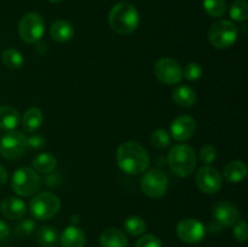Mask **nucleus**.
<instances>
[{
    "label": "nucleus",
    "mask_w": 248,
    "mask_h": 247,
    "mask_svg": "<svg viewBox=\"0 0 248 247\" xmlns=\"http://www.w3.org/2000/svg\"><path fill=\"white\" fill-rule=\"evenodd\" d=\"M48 1H51V2H61V1H62V0H48Z\"/></svg>",
    "instance_id": "nucleus-41"
},
{
    "label": "nucleus",
    "mask_w": 248,
    "mask_h": 247,
    "mask_svg": "<svg viewBox=\"0 0 248 247\" xmlns=\"http://www.w3.org/2000/svg\"><path fill=\"white\" fill-rule=\"evenodd\" d=\"M183 77L189 81H196L202 77V68L198 63H189L184 68Z\"/></svg>",
    "instance_id": "nucleus-31"
},
{
    "label": "nucleus",
    "mask_w": 248,
    "mask_h": 247,
    "mask_svg": "<svg viewBox=\"0 0 248 247\" xmlns=\"http://www.w3.org/2000/svg\"><path fill=\"white\" fill-rule=\"evenodd\" d=\"M124 228H125L126 232L130 235H132V236H140V235L144 234L145 230H147V223H145L140 217L132 216V217H128L127 219L125 220Z\"/></svg>",
    "instance_id": "nucleus-26"
},
{
    "label": "nucleus",
    "mask_w": 248,
    "mask_h": 247,
    "mask_svg": "<svg viewBox=\"0 0 248 247\" xmlns=\"http://www.w3.org/2000/svg\"><path fill=\"white\" fill-rule=\"evenodd\" d=\"M7 178H9V173H7L6 169L0 165V185H2V184L6 183Z\"/></svg>",
    "instance_id": "nucleus-39"
},
{
    "label": "nucleus",
    "mask_w": 248,
    "mask_h": 247,
    "mask_svg": "<svg viewBox=\"0 0 248 247\" xmlns=\"http://www.w3.org/2000/svg\"><path fill=\"white\" fill-rule=\"evenodd\" d=\"M177 236L186 244L195 245L203 240L206 235V228L200 220L194 218H186L177 224Z\"/></svg>",
    "instance_id": "nucleus-11"
},
{
    "label": "nucleus",
    "mask_w": 248,
    "mask_h": 247,
    "mask_svg": "<svg viewBox=\"0 0 248 247\" xmlns=\"http://www.w3.org/2000/svg\"><path fill=\"white\" fill-rule=\"evenodd\" d=\"M12 190L19 196H31L40 189L41 178L31 167H21L14 173L11 179Z\"/></svg>",
    "instance_id": "nucleus-5"
},
{
    "label": "nucleus",
    "mask_w": 248,
    "mask_h": 247,
    "mask_svg": "<svg viewBox=\"0 0 248 247\" xmlns=\"http://www.w3.org/2000/svg\"><path fill=\"white\" fill-rule=\"evenodd\" d=\"M50 34L53 40L58 41V43H67V41L72 40V38L74 36V28L68 21L58 19V21L53 22L51 26Z\"/></svg>",
    "instance_id": "nucleus-18"
},
{
    "label": "nucleus",
    "mask_w": 248,
    "mask_h": 247,
    "mask_svg": "<svg viewBox=\"0 0 248 247\" xmlns=\"http://www.w3.org/2000/svg\"><path fill=\"white\" fill-rule=\"evenodd\" d=\"M172 98H173L174 103L177 106L183 107V108H189V107L195 104L196 92L191 87L186 86V85H181V86H177L173 90Z\"/></svg>",
    "instance_id": "nucleus-20"
},
{
    "label": "nucleus",
    "mask_w": 248,
    "mask_h": 247,
    "mask_svg": "<svg viewBox=\"0 0 248 247\" xmlns=\"http://www.w3.org/2000/svg\"><path fill=\"white\" fill-rule=\"evenodd\" d=\"M140 188L149 198L160 199L169 190V178L160 170H149L143 173Z\"/></svg>",
    "instance_id": "nucleus-8"
},
{
    "label": "nucleus",
    "mask_w": 248,
    "mask_h": 247,
    "mask_svg": "<svg viewBox=\"0 0 248 247\" xmlns=\"http://www.w3.org/2000/svg\"><path fill=\"white\" fill-rule=\"evenodd\" d=\"M1 61L6 68L11 70L21 69L23 67V56L16 48H6L1 55Z\"/></svg>",
    "instance_id": "nucleus-25"
},
{
    "label": "nucleus",
    "mask_w": 248,
    "mask_h": 247,
    "mask_svg": "<svg viewBox=\"0 0 248 247\" xmlns=\"http://www.w3.org/2000/svg\"><path fill=\"white\" fill-rule=\"evenodd\" d=\"M116 161L123 172L127 174H140L147 171L150 157L144 147L135 140H128L119 145Z\"/></svg>",
    "instance_id": "nucleus-1"
},
{
    "label": "nucleus",
    "mask_w": 248,
    "mask_h": 247,
    "mask_svg": "<svg viewBox=\"0 0 248 247\" xmlns=\"http://www.w3.org/2000/svg\"><path fill=\"white\" fill-rule=\"evenodd\" d=\"M31 164H33L34 170L36 172L47 174L56 170V167H57V159L52 154L43 153V154H39L38 156H35V159L33 160Z\"/></svg>",
    "instance_id": "nucleus-23"
},
{
    "label": "nucleus",
    "mask_w": 248,
    "mask_h": 247,
    "mask_svg": "<svg viewBox=\"0 0 248 247\" xmlns=\"http://www.w3.org/2000/svg\"><path fill=\"white\" fill-rule=\"evenodd\" d=\"M18 33L22 40L27 44H36L45 33V22L36 12H29L22 17L18 26Z\"/></svg>",
    "instance_id": "nucleus-7"
},
{
    "label": "nucleus",
    "mask_w": 248,
    "mask_h": 247,
    "mask_svg": "<svg viewBox=\"0 0 248 247\" xmlns=\"http://www.w3.org/2000/svg\"><path fill=\"white\" fill-rule=\"evenodd\" d=\"M58 240L57 232L50 225H44L36 232V241L41 247H55Z\"/></svg>",
    "instance_id": "nucleus-24"
},
{
    "label": "nucleus",
    "mask_w": 248,
    "mask_h": 247,
    "mask_svg": "<svg viewBox=\"0 0 248 247\" xmlns=\"http://www.w3.org/2000/svg\"><path fill=\"white\" fill-rule=\"evenodd\" d=\"M135 247H162V244L155 235L149 234L140 237Z\"/></svg>",
    "instance_id": "nucleus-34"
},
{
    "label": "nucleus",
    "mask_w": 248,
    "mask_h": 247,
    "mask_svg": "<svg viewBox=\"0 0 248 247\" xmlns=\"http://www.w3.org/2000/svg\"><path fill=\"white\" fill-rule=\"evenodd\" d=\"M232 234H234V237L239 242L244 244V242L247 241L248 239V228L246 220L239 219L234 224V230H232Z\"/></svg>",
    "instance_id": "nucleus-32"
},
{
    "label": "nucleus",
    "mask_w": 248,
    "mask_h": 247,
    "mask_svg": "<svg viewBox=\"0 0 248 247\" xmlns=\"http://www.w3.org/2000/svg\"><path fill=\"white\" fill-rule=\"evenodd\" d=\"M99 244L102 247H127L128 240L118 228H108L99 236Z\"/></svg>",
    "instance_id": "nucleus-17"
},
{
    "label": "nucleus",
    "mask_w": 248,
    "mask_h": 247,
    "mask_svg": "<svg viewBox=\"0 0 248 247\" xmlns=\"http://www.w3.org/2000/svg\"><path fill=\"white\" fill-rule=\"evenodd\" d=\"M46 184L50 186H55V185H58V183H60V176H58L57 173L52 174V172L51 173H47V177H46Z\"/></svg>",
    "instance_id": "nucleus-36"
},
{
    "label": "nucleus",
    "mask_w": 248,
    "mask_h": 247,
    "mask_svg": "<svg viewBox=\"0 0 248 247\" xmlns=\"http://www.w3.org/2000/svg\"><path fill=\"white\" fill-rule=\"evenodd\" d=\"M140 22V12L133 5L120 2L109 12V24L115 33L121 35L132 34Z\"/></svg>",
    "instance_id": "nucleus-2"
},
{
    "label": "nucleus",
    "mask_w": 248,
    "mask_h": 247,
    "mask_svg": "<svg viewBox=\"0 0 248 247\" xmlns=\"http://www.w3.org/2000/svg\"><path fill=\"white\" fill-rule=\"evenodd\" d=\"M46 139L40 135H33L31 137H28L26 139V145L27 148H31V149H41V148L45 147Z\"/></svg>",
    "instance_id": "nucleus-35"
},
{
    "label": "nucleus",
    "mask_w": 248,
    "mask_h": 247,
    "mask_svg": "<svg viewBox=\"0 0 248 247\" xmlns=\"http://www.w3.org/2000/svg\"><path fill=\"white\" fill-rule=\"evenodd\" d=\"M9 234H10L9 225H7L4 220L0 219V241L6 239V237L9 236Z\"/></svg>",
    "instance_id": "nucleus-37"
},
{
    "label": "nucleus",
    "mask_w": 248,
    "mask_h": 247,
    "mask_svg": "<svg viewBox=\"0 0 248 247\" xmlns=\"http://www.w3.org/2000/svg\"><path fill=\"white\" fill-rule=\"evenodd\" d=\"M230 17L236 22H245L248 18V5L246 0H235L230 6Z\"/></svg>",
    "instance_id": "nucleus-28"
},
{
    "label": "nucleus",
    "mask_w": 248,
    "mask_h": 247,
    "mask_svg": "<svg viewBox=\"0 0 248 247\" xmlns=\"http://www.w3.org/2000/svg\"><path fill=\"white\" fill-rule=\"evenodd\" d=\"M167 162L176 176L188 177L195 171L198 157L195 150L190 145L176 144L170 150Z\"/></svg>",
    "instance_id": "nucleus-3"
},
{
    "label": "nucleus",
    "mask_w": 248,
    "mask_h": 247,
    "mask_svg": "<svg viewBox=\"0 0 248 247\" xmlns=\"http://www.w3.org/2000/svg\"><path fill=\"white\" fill-rule=\"evenodd\" d=\"M60 242L62 247H85L86 235L77 225H69L61 234Z\"/></svg>",
    "instance_id": "nucleus-16"
},
{
    "label": "nucleus",
    "mask_w": 248,
    "mask_h": 247,
    "mask_svg": "<svg viewBox=\"0 0 248 247\" xmlns=\"http://www.w3.org/2000/svg\"><path fill=\"white\" fill-rule=\"evenodd\" d=\"M237 39V28L232 22L220 19L212 24L208 31V41L211 45L219 50L229 48Z\"/></svg>",
    "instance_id": "nucleus-6"
},
{
    "label": "nucleus",
    "mask_w": 248,
    "mask_h": 247,
    "mask_svg": "<svg viewBox=\"0 0 248 247\" xmlns=\"http://www.w3.org/2000/svg\"><path fill=\"white\" fill-rule=\"evenodd\" d=\"M35 222L31 218H27V219H22L18 224L15 227V235H17L18 237H28L35 230Z\"/></svg>",
    "instance_id": "nucleus-30"
},
{
    "label": "nucleus",
    "mask_w": 248,
    "mask_h": 247,
    "mask_svg": "<svg viewBox=\"0 0 248 247\" xmlns=\"http://www.w3.org/2000/svg\"><path fill=\"white\" fill-rule=\"evenodd\" d=\"M240 212L236 206L229 201H220L213 207V218L223 228L232 227L240 219Z\"/></svg>",
    "instance_id": "nucleus-14"
},
{
    "label": "nucleus",
    "mask_w": 248,
    "mask_h": 247,
    "mask_svg": "<svg viewBox=\"0 0 248 247\" xmlns=\"http://www.w3.org/2000/svg\"><path fill=\"white\" fill-rule=\"evenodd\" d=\"M79 220H80V218L78 215H74L70 217V223H72V225H77L78 223H79Z\"/></svg>",
    "instance_id": "nucleus-40"
},
{
    "label": "nucleus",
    "mask_w": 248,
    "mask_h": 247,
    "mask_svg": "<svg viewBox=\"0 0 248 247\" xmlns=\"http://www.w3.org/2000/svg\"><path fill=\"white\" fill-rule=\"evenodd\" d=\"M208 230H210L211 232H213V234H217V232H222L223 227L219 224V223H217L216 220H213V222H211L210 224H208Z\"/></svg>",
    "instance_id": "nucleus-38"
},
{
    "label": "nucleus",
    "mask_w": 248,
    "mask_h": 247,
    "mask_svg": "<svg viewBox=\"0 0 248 247\" xmlns=\"http://www.w3.org/2000/svg\"><path fill=\"white\" fill-rule=\"evenodd\" d=\"M154 72L157 79L166 85H176L183 77L181 64L173 58H160L154 65Z\"/></svg>",
    "instance_id": "nucleus-10"
},
{
    "label": "nucleus",
    "mask_w": 248,
    "mask_h": 247,
    "mask_svg": "<svg viewBox=\"0 0 248 247\" xmlns=\"http://www.w3.org/2000/svg\"><path fill=\"white\" fill-rule=\"evenodd\" d=\"M61 210V201L57 195L48 191H43V193L35 194L29 203V211L31 215L35 219L48 220L55 217Z\"/></svg>",
    "instance_id": "nucleus-4"
},
{
    "label": "nucleus",
    "mask_w": 248,
    "mask_h": 247,
    "mask_svg": "<svg viewBox=\"0 0 248 247\" xmlns=\"http://www.w3.org/2000/svg\"><path fill=\"white\" fill-rule=\"evenodd\" d=\"M26 136L19 131H9L0 138V155L5 159L17 160L26 152Z\"/></svg>",
    "instance_id": "nucleus-9"
},
{
    "label": "nucleus",
    "mask_w": 248,
    "mask_h": 247,
    "mask_svg": "<svg viewBox=\"0 0 248 247\" xmlns=\"http://www.w3.org/2000/svg\"><path fill=\"white\" fill-rule=\"evenodd\" d=\"M203 9L211 17L219 18L227 12V2L225 0H203Z\"/></svg>",
    "instance_id": "nucleus-27"
},
{
    "label": "nucleus",
    "mask_w": 248,
    "mask_h": 247,
    "mask_svg": "<svg viewBox=\"0 0 248 247\" xmlns=\"http://www.w3.org/2000/svg\"><path fill=\"white\" fill-rule=\"evenodd\" d=\"M196 131V121L189 115L177 116L170 126V132L173 139L178 142L188 140L194 136Z\"/></svg>",
    "instance_id": "nucleus-13"
},
{
    "label": "nucleus",
    "mask_w": 248,
    "mask_h": 247,
    "mask_svg": "<svg viewBox=\"0 0 248 247\" xmlns=\"http://www.w3.org/2000/svg\"><path fill=\"white\" fill-rule=\"evenodd\" d=\"M0 211H1L2 216L11 220L22 219L26 215V203L23 200L15 196H10L2 200L1 205H0Z\"/></svg>",
    "instance_id": "nucleus-15"
},
{
    "label": "nucleus",
    "mask_w": 248,
    "mask_h": 247,
    "mask_svg": "<svg viewBox=\"0 0 248 247\" xmlns=\"http://www.w3.org/2000/svg\"><path fill=\"white\" fill-rule=\"evenodd\" d=\"M225 179L230 183H240V182L244 181L246 178L248 173V169L244 161H240V160H235V161L229 162V164L225 166L224 171Z\"/></svg>",
    "instance_id": "nucleus-19"
},
{
    "label": "nucleus",
    "mask_w": 248,
    "mask_h": 247,
    "mask_svg": "<svg viewBox=\"0 0 248 247\" xmlns=\"http://www.w3.org/2000/svg\"><path fill=\"white\" fill-rule=\"evenodd\" d=\"M19 121L21 118L16 109L9 106H0V130H15Z\"/></svg>",
    "instance_id": "nucleus-21"
},
{
    "label": "nucleus",
    "mask_w": 248,
    "mask_h": 247,
    "mask_svg": "<svg viewBox=\"0 0 248 247\" xmlns=\"http://www.w3.org/2000/svg\"><path fill=\"white\" fill-rule=\"evenodd\" d=\"M170 140H171V136L164 128H157L152 133V143L157 149H164L169 147Z\"/></svg>",
    "instance_id": "nucleus-29"
},
{
    "label": "nucleus",
    "mask_w": 248,
    "mask_h": 247,
    "mask_svg": "<svg viewBox=\"0 0 248 247\" xmlns=\"http://www.w3.org/2000/svg\"><path fill=\"white\" fill-rule=\"evenodd\" d=\"M44 121V115L43 111L40 110L36 107H31V108L27 109L26 113L23 114V118H22V125L23 128L27 132L31 133L35 132L38 128H40V126L43 125Z\"/></svg>",
    "instance_id": "nucleus-22"
},
{
    "label": "nucleus",
    "mask_w": 248,
    "mask_h": 247,
    "mask_svg": "<svg viewBox=\"0 0 248 247\" xmlns=\"http://www.w3.org/2000/svg\"><path fill=\"white\" fill-rule=\"evenodd\" d=\"M217 157V149L215 145L206 144L200 150V159L205 165H211Z\"/></svg>",
    "instance_id": "nucleus-33"
},
{
    "label": "nucleus",
    "mask_w": 248,
    "mask_h": 247,
    "mask_svg": "<svg viewBox=\"0 0 248 247\" xmlns=\"http://www.w3.org/2000/svg\"><path fill=\"white\" fill-rule=\"evenodd\" d=\"M198 188L205 194H216L222 188V177L211 165L201 167L196 173Z\"/></svg>",
    "instance_id": "nucleus-12"
}]
</instances>
